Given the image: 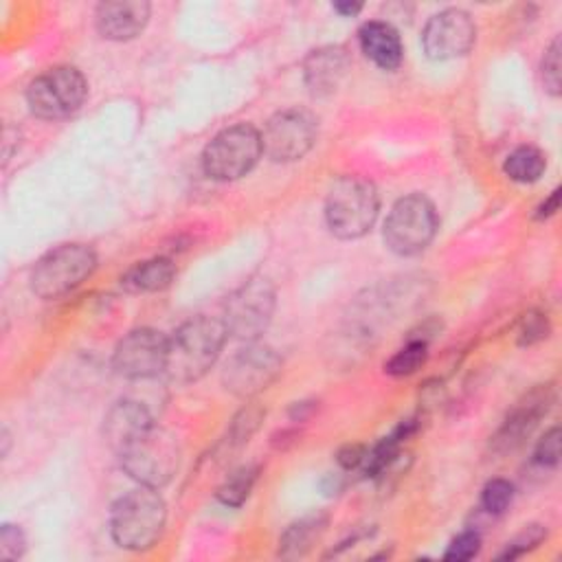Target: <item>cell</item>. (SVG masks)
Instances as JSON below:
<instances>
[{
	"instance_id": "obj_5",
	"label": "cell",
	"mask_w": 562,
	"mask_h": 562,
	"mask_svg": "<svg viewBox=\"0 0 562 562\" xmlns=\"http://www.w3.org/2000/svg\"><path fill=\"white\" fill-rule=\"evenodd\" d=\"M97 268V255L86 244H61L48 250L31 272V290L40 299H59L81 285Z\"/></svg>"
},
{
	"instance_id": "obj_11",
	"label": "cell",
	"mask_w": 562,
	"mask_h": 562,
	"mask_svg": "<svg viewBox=\"0 0 562 562\" xmlns=\"http://www.w3.org/2000/svg\"><path fill=\"white\" fill-rule=\"evenodd\" d=\"M281 373V356L259 342H250L235 351L222 371V382L226 391L237 397H252L268 389L270 382Z\"/></svg>"
},
{
	"instance_id": "obj_4",
	"label": "cell",
	"mask_w": 562,
	"mask_h": 562,
	"mask_svg": "<svg viewBox=\"0 0 562 562\" xmlns=\"http://www.w3.org/2000/svg\"><path fill=\"white\" fill-rule=\"evenodd\" d=\"M123 470L147 487H162L180 465V448L171 432L151 424L119 452Z\"/></svg>"
},
{
	"instance_id": "obj_10",
	"label": "cell",
	"mask_w": 562,
	"mask_h": 562,
	"mask_svg": "<svg viewBox=\"0 0 562 562\" xmlns=\"http://www.w3.org/2000/svg\"><path fill=\"white\" fill-rule=\"evenodd\" d=\"M316 119L307 110L288 108L277 112L261 132L263 151L274 162H292L303 158L316 143Z\"/></svg>"
},
{
	"instance_id": "obj_15",
	"label": "cell",
	"mask_w": 562,
	"mask_h": 562,
	"mask_svg": "<svg viewBox=\"0 0 562 562\" xmlns=\"http://www.w3.org/2000/svg\"><path fill=\"white\" fill-rule=\"evenodd\" d=\"M149 20V4L145 0H114L97 7V31L105 40L125 42L136 37Z\"/></svg>"
},
{
	"instance_id": "obj_26",
	"label": "cell",
	"mask_w": 562,
	"mask_h": 562,
	"mask_svg": "<svg viewBox=\"0 0 562 562\" xmlns=\"http://www.w3.org/2000/svg\"><path fill=\"white\" fill-rule=\"evenodd\" d=\"M560 55H562V44H560V37H555L551 42V46L547 48V53L542 57V66H540L544 90L553 97H558L560 88H562V70H560L562 59H560Z\"/></svg>"
},
{
	"instance_id": "obj_18",
	"label": "cell",
	"mask_w": 562,
	"mask_h": 562,
	"mask_svg": "<svg viewBox=\"0 0 562 562\" xmlns=\"http://www.w3.org/2000/svg\"><path fill=\"white\" fill-rule=\"evenodd\" d=\"M358 42L362 53L380 68L384 70H395L402 64L404 48L400 33L382 20H371L360 26L358 31Z\"/></svg>"
},
{
	"instance_id": "obj_9",
	"label": "cell",
	"mask_w": 562,
	"mask_h": 562,
	"mask_svg": "<svg viewBox=\"0 0 562 562\" xmlns=\"http://www.w3.org/2000/svg\"><path fill=\"white\" fill-rule=\"evenodd\" d=\"M277 294L268 279L252 277L239 285L224 305V327L228 334L241 340L259 338L274 314Z\"/></svg>"
},
{
	"instance_id": "obj_8",
	"label": "cell",
	"mask_w": 562,
	"mask_h": 562,
	"mask_svg": "<svg viewBox=\"0 0 562 562\" xmlns=\"http://www.w3.org/2000/svg\"><path fill=\"white\" fill-rule=\"evenodd\" d=\"M88 97L86 77L72 66H55L35 77L26 90V103L37 119H66L81 108Z\"/></svg>"
},
{
	"instance_id": "obj_33",
	"label": "cell",
	"mask_w": 562,
	"mask_h": 562,
	"mask_svg": "<svg viewBox=\"0 0 562 562\" xmlns=\"http://www.w3.org/2000/svg\"><path fill=\"white\" fill-rule=\"evenodd\" d=\"M560 209V189H553L551 195L536 209V220H547Z\"/></svg>"
},
{
	"instance_id": "obj_24",
	"label": "cell",
	"mask_w": 562,
	"mask_h": 562,
	"mask_svg": "<svg viewBox=\"0 0 562 562\" xmlns=\"http://www.w3.org/2000/svg\"><path fill=\"white\" fill-rule=\"evenodd\" d=\"M266 411L259 408V406H246L241 408L235 419L231 422V428H228V443L233 448H239L244 443H248V439L255 435V430L259 428L261 419H263Z\"/></svg>"
},
{
	"instance_id": "obj_20",
	"label": "cell",
	"mask_w": 562,
	"mask_h": 562,
	"mask_svg": "<svg viewBox=\"0 0 562 562\" xmlns=\"http://www.w3.org/2000/svg\"><path fill=\"white\" fill-rule=\"evenodd\" d=\"M327 527V516L325 514H310L296 522H292L281 540H279V555L294 560V558H303L314 542L323 536Z\"/></svg>"
},
{
	"instance_id": "obj_2",
	"label": "cell",
	"mask_w": 562,
	"mask_h": 562,
	"mask_svg": "<svg viewBox=\"0 0 562 562\" xmlns=\"http://www.w3.org/2000/svg\"><path fill=\"white\" fill-rule=\"evenodd\" d=\"M167 507L162 496L147 485L123 494L110 514V531L119 547L130 551L149 549L162 533Z\"/></svg>"
},
{
	"instance_id": "obj_30",
	"label": "cell",
	"mask_w": 562,
	"mask_h": 562,
	"mask_svg": "<svg viewBox=\"0 0 562 562\" xmlns=\"http://www.w3.org/2000/svg\"><path fill=\"white\" fill-rule=\"evenodd\" d=\"M479 549H481V536L476 531H463L450 542L443 558L446 560H470L479 553Z\"/></svg>"
},
{
	"instance_id": "obj_25",
	"label": "cell",
	"mask_w": 562,
	"mask_h": 562,
	"mask_svg": "<svg viewBox=\"0 0 562 562\" xmlns=\"http://www.w3.org/2000/svg\"><path fill=\"white\" fill-rule=\"evenodd\" d=\"M512 498H514V485L509 481H505V479H492L483 487L481 505H483V509L487 514L501 516L512 505Z\"/></svg>"
},
{
	"instance_id": "obj_17",
	"label": "cell",
	"mask_w": 562,
	"mask_h": 562,
	"mask_svg": "<svg viewBox=\"0 0 562 562\" xmlns=\"http://www.w3.org/2000/svg\"><path fill=\"white\" fill-rule=\"evenodd\" d=\"M349 68V57L340 46H325L312 50L303 64L305 83L314 97L331 94Z\"/></svg>"
},
{
	"instance_id": "obj_31",
	"label": "cell",
	"mask_w": 562,
	"mask_h": 562,
	"mask_svg": "<svg viewBox=\"0 0 562 562\" xmlns=\"http://www.w3.org/2000/svg\"><path fill=\"white\" fill-rule=\"evenodd\" d=\"M26 549V540L20 527L15 525H2L0 529V553L4 560H18L22 558Z\"/></svg>"
},
{
	"instance_id": "obj_27",
	"label": "cell",
	"mask_w": 562,
	"mask_h": 562,
	"mask_svg": "<svg viewBox=\"0 0 562 562\" xmlns=\"http://www.w3.org/2000/svg\"><path fill=\"white\" fill-rule=\"evenodd\" d=\"M544 536H547V529H544V527H540V525H529V527H525V529L507 544V549L501 553V558H503V560H514V558L522 555L525 551L538 547V544L544 540Z\"/></svg>"
},
{
	"instance_id": "obj_14",
	"label": "cell",
	"mask_w": 562,
	"mask_h": 562,
	"mask_svg": "<svg viewBox=\"0 0 562 562\" xmlns=\"http://www.w3.org/2000/svg\"><path fill=\"white\" fill-rule=\"evenodd\" d=\"M553 404V391L549 386H538L533 391H529L507 415V419L503 422V426L498 428V432L492 439V446L496 452H507L518 448L525 437L536 428V424L540 422L542 415H547V411Z\"/></svg>"
},
{
	"instance_id": "obj_16",
	"label": "cell",
	"mask_w": 562,
	"mask_h": 562,
	"mask_svg": "<svg viewBox=\"0 0 562 562\" xmlns=\"http://www.w3.org/2000/svg\"><path fill=\"white\" fill-rule=\"evenodd\" d=\"M154 424L149 411L136 400L116 402L103 419V437L108 446L119 454L134 437Z\"/></svg>"
},
{
	"instance_id": "obj_7",
	"label": "cell",
	"mask_w": 562,
	"mask_h": 562,
	"mask_svg": "<svg viewBox=\"0 0 562 562\" xmlns=\"http://www.w3.org/2000/svg\"><path fill=\"white\" fill-rule=\"evenodd\" d=\"M437 233V213L428 198L411 193L400 198L384 222V244L400 257L422 252Z\"/></svg>"
},
{
	"instance_id": "obj_19",
	"label": "cell",
	"mask_w": 562,
	"mask_h": 562,
	"mask_svg": "<svg viewBox=\"0 0 562 562\" xmlns=\"http://www.w3.org/2000/svg\"><path fill=\"white\" fill-rule=\"evenodd\" d=\"M176 277V263L167 257H154L147 261L134 263L125 274L121 277V288L132 294H145V292H160L171 285Z\"/></svg>"
},
{
	"instance_id": "obj_12",
	"label": "cell",
	"mask_w": 562,
	"mask_h": 562,
	"mask_svg": "<svg viewBox=\"0 0 562 562\" xmlns=\"http://www.w3.org/2000/svg\"><path fill=\"white\" fill-rule=\"evenodd\" d=\"M167 336L151 327L132 329L125 334L114 353L112 367L127 380H145L165 371L167 362Z\"/></svg>"
},
{
	"instance_id": "obj_3",
	"label": "cell",
	"mask_w": 562,
	"mask_h": 562,
	"mask_svg": "<svg viewBox=\"0 0 562 562\" xmlns=\"http://www.w3.org/2000/svg\"><path fill=\"white\" fill-rule=\"evenodd\" d=\"M378 209V191L369 180L342 176L327 191L325 222L338 239H358L371 231Z\"/></svg>"
},
{
	"instance_id": "obj_1",
	"label": "cell",
	"mask_w": 562,
	"mask_h": 562,
	"mask_svg": "<svg viewBox=\"0 0 562 562\" xmlns=\"http://www.w3.org/2000/svg\"><path fill=\"white\" fill-rule=\"evenodd\" d=\"M226 336L228 331L220 318H189L167 340V362L162 373L176 384L200 380L215 364Z\"/></svg>"
},
{
	"instance_id": "obj_29",
	"label": "cell",
	"mask_w": 562,
	"mask_h": 562,
	"mask_svg": "<svg viewBox=\"0 0 562 562\" xmlns=\"http://www.w3.org/2000/svg\"><path fill=\"white\" fill-rule=\"evenodd\" d=\"M533 461L540 465H547V468L558 465V461H560V428L558 426L547 430L544 437L538 441Z\"/></svg>"
},
{
	"instance_id": "obj_21",
	"label": "cell",
	"mask_w": 562,
	"mask_h": 562,
	"mask_svg": "<svg viewBox=\"0 0 562 562\" xmlns=\"http://www.w3.org/2000/svg\"><path fill=\"white\" fill-rule=\"evenodd\" d=\"M544 167H547L544 154H542L538 147L522 145V147L514 149V151L505 158L503 171H505V176L512 178L514 182L529 184V182L540 180V176L544 173Z\"/></svg>"
},
{
	"instance_id": "obj_13",
	"label": "cell",
	"mask_w": 562,
	"mask_h": 562,
	"mask_svg": "<svg viewBox=\"0 0 562 562\" xmlns=\"http://www.w3.org/2000/svg\"><path fill=\"white\" fill-rule=\"evenodd\" d=\"M476 40V26L468 11L443 9L435 13L422 33L424 50L430 59L446 61L465 55Z\"/></svg>"
},
{
	"instance_id": "obj_23",
	"label": "cell",
	"mask_w": 562,
	"mask_h": 562,
	"mask_svg": "<svg viewBox=\"0 0 562 562\" xmlns=\"http://www.w3.org/2000/svg\"><path fill=\"white\" fill-rule=\"evenodd\" d=\"M257 474H259V468H257V465H244V468L235 470V472L220 485L217 498H220L224 505H228V507H239V505L248 498V494H250V490H252V485H255V481H257Z\"/></svg>"
},
{
	"instance_id": "obj_34",
	"label": "cell",
	"mask_w": 562,
	"mask_h": 562,
	"mask_svg": "<svg viewBox=\"0 0 562 562\" xmlns=\"http://www.w3.org/2000/svg\"><path fill=\"white\" fill-rule=\"evenodd\" d=\"M312 411H314V406H312L310 402H296V404L290 408V417H292L294 422H303Z\"/></svg>"
},
{
	"instance_id": "obj_28",
	"label": "cell",
	"mask_w": 562,
	"mask_h": 562,
	"mask_svg": "<svg viewBox=\"0 0 562 562\" xmlns=\"http://www.w3.org/2000/svg\"><path fill=\"white\" fill-rule=\"evenodd\" d=\"M549 336V321L540 312H529L520 321L518 329V345H533Z\"/></svg>"
},
{
	"instance_id": "obj_35",
	"label": "cell",
	"mask_w": 562,
	"mask_h": 562,
	"mask_svg": "<svg viewBox=\"0 0 562 562\" xmlns=\"http://www.w3.org/2000/svg\"><path fill=\"white\" fill-rule=\"evenodd\" d=\"M362 9V4L358 2H336L334 11H338L340 15H356Z\"/></svg>"
},
{
	"instance_id": "obj_22",
	"label": "cell",
	"mask_w": 562,
	"mask_h": 562,
	"mask_svg": "<svg viewBox=\"0 0 562 562\" xmlns=\"http://www.w3.org/2000/svg\"><path fill=\"white\" fill-rule=\"evenodd\" d=\"M426 360H428V342L426 340H417V338H408V342L402 349H397L384 362V371L389 375H395V378L411 375L417 369H422Z\"/></svg>"
},
{
	"instance_id": "obj_6",
	"label": "cell",
	"mask_w": 562,
	"mask_h": 562,
	"mask_svg": "<svg viewBox=\"0 0 562 562\" xmlns=\"http://www.w3.org/2000/svg\"><path fill=\"white\" fill-rule=\"evenodd\" d=\"M261 154V132L248 123H237L211 138L202 154V167L213 180L228 182L246 176Z\"/></svg>"
},
{
	"instance_id": "obj_32",
	"label": "cell",
	"mask_w": 562,
	"mask_h": 562,
	"mask_svg": "<svg viewBox=\"0 0 562 562\" xmlns=\"http://www.w3.org/2000/svg\"><path fill=\"white\" fill-rule=\"evenodd\" d=\"M364 457H367V448H364L362 443L342 446V448L338 450V454H336L340 468H345V470H356V468H360L362 461H364Z\"/></svg>"
}]
</instances>
